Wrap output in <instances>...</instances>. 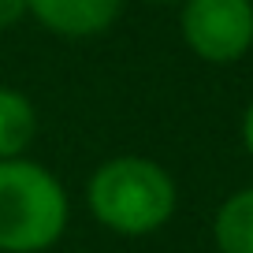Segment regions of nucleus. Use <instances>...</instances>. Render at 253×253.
<instances>
[{
  "mask_svg": "<svg viewBox=\"0 0 253 253\" xmlns=\"http://www.w3.org/2000/svg\"><path fill=\"white\" fill-rule=\"evenodd\" d=\"M89 212L116 235H153L175 212V182L149 157H112L86 186Z\"/></svg>",
  "mask_w": 253,
  "mask_h": 253,
  "instance_id": "nucleus-1",
  "label": "nucleus"
},
{
  "mask_svg": "<svg viewBox=\"0 0 253 253\" xmlns=\"http://www.w3.org/2000/svg\"><path fill=\"white\" fill-rule=\"evenodd\" d=\"M67 190L38 160H0V253H41L67 231Z\"/></svg>",
  "mask_w": 253,
  "mask_h": 253,
  "instance_id": "nucleus-2",
  "label": "nucleus"
},
{
  "mask_svg": "<svg viewBox=\"0 0 253 253\" xmlns=\"http://www.w3.org/2000/svg\"><path fill=\"white\" fill-rule=\"evenodd\" d=\"M182 38L209 63H235L253 45L250 0H182Z\"/></svg>",
  "mask_w": 253,
  "mask_h": 253,
  "instance_id": "nucleus-3",
  "label": "nucleus"
},
{
  "mask_svg": "<svg viewBox=\"0 0 253 253\" xmlns=\"http://www.w3.org/2000/svg\"><path fill=\"white\" fill-rule=\"evenodd\" d=\"M123 11V0H26V15L60 38H97Z\"/></svg>",
  "mask_w": 253,
  "mask_h": 253,
  "instance_id": "nucleus-4",
  "label": "nucleus"
},
{
  "mask_svg": "<svg viewBox=\"0 0 253 253\" xmlns=\"http://www.w3.org/2000/svg\"><path fill=\"white\" fill-rule=\"evenodd\" d=\"M38 138V112L19 89H0V160L23 157Z\"/></svg>",
  "mask_w": 253,
  "mask_h": 253,
  "instance_id": "nucleus-5",
  "label": "nucleus"
},
{
  "mask_svg": "<svg viewBox=\"0 0 253 253\" xmlns=\"http://www.w3.org/2000/svg\"><path fill=\"white\" fill-rule=\"evenodd\" d=\"M220 253H253V186L231 194L212 223Z\"/></svg>",
  "mask_w": 253,
  "mask_h": 253,
  "instance_id": "nucleus-6",
  "label": "nucleus"
},
{
  "mask_svg": "<svg viewBox=\"0 0 253 253\" xmlns=\"http://www.w3.org/2000/svg\"><path fill=\"white\" fill-rule=\"evenodd\" d=\"M26 15V0H0V30H11Z\"/></svg>",
  "mask_w": 253,
  "mask_h": 253,
  "instance_id": "nucleus-7",
  "label": "nucleus"
},
{
  "mask_svg": "<svg viewBox=\"0 0 253 253\" xmlns=\"http://www.w3.org/2000/svg\"><path fill=\"white\" fill-rule=\"evenodd\" d=\"M242 142H246V149H250V157H253V104L246 108V119H242Z\"/></svg>",
  "mask_w": 253,
  "mask_h": 253,
  "instance_id": "nucleus-8",
  "label": "nucleus"
},
{
  "mask_svg": "<svg viewBox=\"0 0 253 253\" xmlns=\"http://www.w3.org/2000/svg\"><path fill=\"white\" fill-rule=\"evenodd\" d=\"M149 4H182V0H149Z\"/></svg>",
  "mask_w": 253,
  "mask_h": 253,
  "instance_id": "nucleus-9",
  "label": "nucleus"
}]
</instances>
